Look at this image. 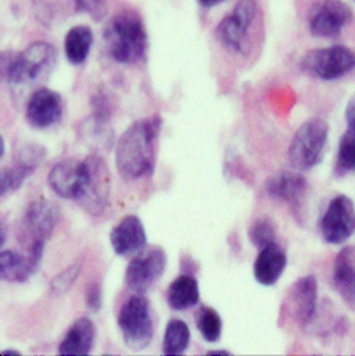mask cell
Instances as JSON below:
<instances>
[{
	"label": "cell",
	"mask_w": 355,
	"mask_h": 356,
	"mask_svg": "<svg viewBox=\"0 0 355 356\" xmlns=\"http://www.w3.org/2000/svg\"><path fill=\"white\" fill-rule=\"evenodd\" d=\"M124 342L134 350L145 349L153 338V318L149 300L136 293L120 309L117 318Z\"/></svg>",
	"instance_id": "obj_5"
},
{
	"label": "cell",
	"mask_w": 355,
	"mask_h": 356,
	"mask_svg": "<svg viewBox=\"0 0 355 356\" xmlns=\"http://www.w3.org/2000/svg\"><path fill=\"white\" fill-rule=\"evenodd\" d=\"M265 191L271 198L285 202L297 211L302 208L306 200L309 184L303 175L283 171L269 178L267 183H265Z\"/></svg>",
	"instance_id": "obj_17"
},
{
	"label": "cell",
	"mask_w": 355,
	"mask_h": 356,
	"mask_svg": "<svg viewBox=\"0 0 355 356\" xmlns=\"http://www.w3.org/2000/svg\"><path fill=\"white\" fill-rule=\"evenodd\" d=\"M163 120L160 115L134 122L121 135L116 149V165L125 181L153 174Z\"/></svg>",
	"instance_id": "obj_1"
},
{
	"label": "cell",
	"mask_w": 355,
	"mask_h": 356,
	"mask_svg": "<svg viewBox=\"0 0 355 356\" xmlns=\"http://www.w3.org/2000/svg\"><path fill=\"white\" fill-rule=\"evenodd\" d=\"M284 310L301 327L313 323L317 310V281L313 275L303 277L291 286Z\"/></svg>",
	"instance_id": "obj_14"
},
{
	"label": "cell",
	"mask_w": 355,
	"mask_h": 356,
	"mask_svg": "<svg viewBox=\"0 0 355 356\" xmlns=\"http://www.w3.org/2000/svg\"><path fill=\"white\" fill-rule=\"evenodd\" d=\"M73 3L79 12L87 13L97 22L107 13V0H73Z\"/></svg>",
	"instance_id": "obj_30"
},
{
	"label": "cell",
	"mask_w": 355,
	"mask_h": 356,
	"mask_svg": "<svg viewBox=\"0 0 355 356\" xmlns=\"http://www.w3.org/2000/svg\"><path fill=\"white\" fill-rule=\"evenodd\" d=\"M86 305L92 312H99L103 305V288L100 284L95 282L87 288Z\"/></svg>",
	"instance_id": "obj_31"
},
{
	"label": "cell",
	"mask_w": 355,
	"mask_h": 356,
	"mask_svg": "<svg viewBox=\"0 0 355 356\" xmlns=\"http://www.w3.org/2000/svg\"><path fill=\"white\" fill-rule=\"evenodd\" d=\"M63 115V100L59 93L42 87L29 99L26 107L27 122L37 129H48L61 122Z\"/></svg>",
	"instance_id": "obj_16"
},
{
	"label": "cell",
	"mask_w": 355,
	"mask_h": 356,
	"mask_svg": "<svg viewBox=\"0 0 355 356\" xmlns=\"http://www.w3.org/2000/svg\"><path fill=\"white\" fill-rule=\"evenodd\" d=\"M287 252L277 243L260 250L254 261V278L262 286H273L278 282L287 268Z\"/></svg>",
	"instance_id": "obj_19"
},
{
	"label": "cell",
	"mask_w": 355,
	"mask_h": 356,
	"mask_svg": "<svg viewBox=\"0 0 355 356\" xmlns=\"http://www.w3.org/2000/svg\"><path fill=\"white\" fill-rule=\"evenodd\" d=\"M45 243H36L26 255L13 250H2L0 254V278L3 282H27L40 268Z\"/></svg>",
	"instance_id": "obj_15"
},
{
	"label": "cell",
	"mask_w": 355,
	"mask_h": 356,
	"mask_svg": "<svg viewBox=\"0 0 355 356\" xmlns=\"http://www.w3.org/2000/svg\"><path fill=\"white\" fill-rule=\"evenodd\" d=\"M191 339L189 325L180 318H171L163 337V353L164 355H182L189 348Z\"/></svg>",
	"instance_id": "obj_25"
},
{
	"label": "cell",
	"mask_w": 355,
	"mask_h": 356,
	"mask_svg": "<svg viewBox=\"0 0 355 356\" xmlns=\"http://www.w3.org/2000/svg\"><path fill=\"white\" fill-rule=\"evenodd\" d=\"M167 255L163 248L143 250L128 264L125 284L135 293H146L164 274Z\"/></svg>",
	"instance_id": "obj_7"
},
{
	"label": "cell",
	"mask_w": 355,
	"mask_h": 356,
	"mask_svg": "<svg viewBox=\"0 0 355 356\" xmlns=\"http://www.w3.org/2000/svg\"><path fill=\"white\" fill-rule=\"evenodd\" d=\"M87 172L86 159L80 161L74 159L62 160L51 168L48 184L58 197L80 202L86 191Z\"/></svg>",
	"instance_id": "obj_12"
},
{
	"label": "cell",
	"mask_w": 355,
	"mask_h": 356,
	"mask_svg": "<svg viewBox=\"0 0 355 356\" xmlns=\"http://www.w3.org/2000/svg\"><path fill=\"white\" fill-rule=\"evenodd\" d=\"M222 2H225V0H198V3L201 6H204V8H207V9L214 8V6H216V5L222 3Z\"/></svg>",
	"instance_id": "obj_32"
},
{
	"label": "cell",
	"mask_w": 355,
	"mask_h": 356,
	"mask_svg": "<svg viewBox=\"0 0 355 356\" xmlns=\"http://www.w3.org/2000/svg\"><path fill=\"white\" fill-rule=\"evenodd\" d=\"M37 168V165L23 160H17V164L3 168L2 174H0V195L8 197L9 194L20 190Z\"/></svg>",
	"instance_id": "obj_26"
},
{
	"label": "cell",
	"mask_w": 355,
	"mask_h": 356,
	"mask_svg": "<svg viewBox=\"0 0 355 356\" xmlns=\"http://www.w3.org/2000/svg\"><path fill=\"white\" fill-rule=\"evenodd\" d=\"M207 355H230V352L228 350H211V352H207Z\"/></svg>",
	"instance_id": "obj_33"
},
{
	"label": "cell",
	"mask_w": 355,
	"mask_h": 356,
	"mask_svg": "<svg viewBox=\"0 0 355 356\" xmlns=\"http://www.w3.org/2000/svg\"><path fill=\"white\" fill-rule=\"evenodd\" d=\"M0 142H2V150H0V156L3 157V154H5V146H3V143H5V139L2 138V139H0Z\"/></svg>",
	"instance_id": "obj_35"
},
{
	"label": "cell",
	"mask_w": 355,
	"mask_h": 356,
	"mask_svg": "<svg viewBox=\"0 0 355 356\" xmlns=\"http://www.w3.org/2000/svg\"><path fill=\"white\" fill-rule=\"evenodd\" d=\"M355 67V52L344 45L312 49L301 60V69L320 80H336Z\"/></svg>",
	"instance_id": "obj_6"
},
{
	"label": "cell",
	"mask_w": 355,
	"mask_h": 356,
	"mask_svg": "<svg viewBox=\"0 0 355 356\" xmlns=\"http://www.w3.org/2000/svg\"><path fill=\"white\" fill-rule=\"evenodd\" d=\"M347 129L341 136L336 159V172L340 175L355 172V97L345 110Z\"/></svg>",
	"instance_id": "obj_22"
},
{
	"label": "cell",
	"mask_w": 355,
	"mask_h": 356,
	"mask_svg": "<svg viewBox=\"0 0 355 356\" xmlns=\"http://www.w3.org/2000/svg\"><path fill=\"white\" fill-rule=\"evenodd\" d=\"M197 328L207 342H216L222 334V318L210 306H203L197 313Z\"/></svg>",
	"instance_id": "obj_27"
},
{
	"label": "cell",
	"mask_w": 355,
	"mask_h": 356,
	"mask_svg": "<svg viewBox=\"0 0 355 356\" xmlns=\"http://www.w3.org/2000/svg\"><path fill=\"white\" fill-rule=\"evenodd\" d=\"M109 55L121 65H135L148 54V33L141 16L134 10L120 12L104 33Z\"/></svg>",
	"instance_id": "obj_2"
},
{
	"label": "cell",
	"mask_w": 355,
	"mask_h": 356,
	"mask_svg": "<svg viewBox=\"0 0 355 356\" xmlns=\"http://www.w3.org/2000/svg\"><path fill=\"white\" fill-rule=\"evenodd\" d=\"M250 241L257 247L262 248L271 243H276V226L270 219H260L257 220L248 230Z\"/></svg>",
	"instance_id": "obj_29"
},
{
	"label": "cell",
	"mask_w": 355,
	"mask_h": 356,
	"mask_svg": "<svg viewBox=\"0 0 355 356\" xmlns=\"http://www.w3.org/2000/svg\"><path fill=\"white\" fill-rule=\"evenodd\" d=\"M87 161V181L86 191L80 200L81 207L92 216H99L107 208L110 194V175L104 160L99 154L86 157Z\"/></svg>",
	"instance_id": "obj_13"
},
{
	"label": "cell",
	"mask_w": 355,
	"mask_h": 356,
	"mask_svg": "<svg viewBox=\"0 0 355 356\" xmlns=\"http://www.w3.org/2000/svg\"><path fill=\"white\" fill-rule=\"evenodd\" d=\"M257 16L255 0H239L216 27L218 41L235 52H244L248 30Z\"/></svg>",
	"instance_id": "obj_9"
},
{
	"label": "cell",
	"mask_w": 355,
	"mask_h": 356,
	"mask_svg": "<svg viewBox=\"0 0 355 356\" xmlns=\"http://www.w3.org/2000/svg\"><path fill=\"white\" fill-rule=\"evenodd\" d=\"M2 355L5 356V355H20V352H17V350H15V349H3L2 350Z\"/></svg>",
	"instance_id": "obj_34"
},
{
	"label": "cell",
	"mask_w": 355,
	"mask_h": 356,
	"mask_svg": "<svg viewBox=\"0 0 355 356\" xmlns=\"http://www.w3.org/2000/svg\"><path fill=\"white\" fill-rule=\"evenodd\" d=\"M95 338L96 327L93 321L88 317H80L68 328L58 346V353L72 356L88 355L93 349Z\"/></svg>",
	"instance_id": "obj_21"
},
{
	"label": "cell",
	"mask_w": 355,
	"mask_h": 356,
	"mask_svg": "<svg viewBox=\"0 0 355 356\" xmlns=\"http://www.w3.org/2000/svg\"><path fill=\"white\" fill-rule=\"evenodd\" d=\"M93 45V33L87 26L72 27L65 37V55L72 65H81Z\"/></svg>",
	"instance_id": "obj_24"
},
{
	"label": "cell",
	"mask_w": 355,
	"mask_h": 356,
	"mask_svg": "<svg viewBox=\"0 0 355 356\" xmlns=\"http://www.w3.org/2000/svg\"><path fill=\"white\" fill-rule=\"evenodd\" d=\"M333 284L344 303L355 312V247H345L337 254Z\"/></svg>",
	"instance_id": "obj_20"
},
{
	"label": "cell",
	"mask_w": 355,
	"mask_h": 356,
	"mask_svg": "<svg viewBox=\"0 0 355 356\" xmlns=\"http://www.w3.org/2000/svg\"><path fill=\"white\" fill-rule=\"evenodd\" d=\"M323 240L342 244L355 233V207L347 195L334 197L320 219Z\"/></svg>",
	"instance_id": "obj_10"
},
{
	"label": "cell",
	"mask_w": 355,
	"mask_h": 356,
	"mask_svg": "<svg viewBox=\"0 0 355 356\" xmlns=\"http://www.w3.org/2000/svg\"><path fill=\"white\" fill-rule=\"evenodd\" d=\"M110 243L120 257L136 255L146 247V232L142 220L135 215L124 216L111 230Z\"/></svg>",
	"instance_id": "obj_18"
},
{
	"label": "cell",
	"mask_w": 355,
	"mask_h": 356,
	"mask_svg": "<svg viewBox=\"0 0 355 356\" xmlns=\"http://www.w3.org/2000/svg\"><path fill=\"white\" fill-rule=\"evenodd\" d=\"M83 268V261L79 259L76 262H73L72 265H69L68 268H65L62 273H59L58 275H55L52 278V281L49 282V293L54 298L62 296L65 295L76 282V280L79 278L80 273Z\"/></svg>",
	"instance_id": "obj_28"
},
{
	"label": "cell",
	"mask_w": 355,
	"mask_h": 356,
	"mask_svg": "<svg viewBox=\"0 0 355 356\" xmlns=\"http://www.w3.org/2000/svg\"><path fill=\"white\" fill-rule=\"evenodd\" d=\"M329 139V125L326 121L315 118L305 122L295 134L288 159L298 171H308L316 167L324 154Z\"/></svg>",
	"instance_id": "obj_4"
},
{
	"label": "cell",
	"mask_w": 355,
	"mask_h": 356,
	"mask_svg": "<svg viewBox=\"0 0 355 356\" xmlns=\"http://www.w3.org/2000/svg\"><path fill=\"white\" fill-rule=\"evenodd\" d=\"M200 302V288L194 277L183 274L175 278L167 291V303L175 312L189 310Z\"/></svg>",
	"instance_id": "obj_23"
},
{
	"label": "cell",
	"mask_w": 355,
	"mask_h": 356,
	"mask_svg": "<svg viewBox=\"0 0 355 356\" xmlns=\"http://www.w3.org/2000/svg\"><path fill=\"white\" fill-rule=\"evenodd\" d=\"M352 22L351 8L342 0H322L309 15V31L319 38H336Z\"/></svg>",
	"instance_id": "obj_11"
},
{
	"label": "cell",
	"mask_w": 355,
	"mask_h": 356,
	"mask_svg": "<svg viewBox=\"0 0 355 356\" xmlns=\"http://www.w3.org/2000/svg\"><path fill=\"white\" fill-rule=\"evenodd\" d=\"M59 219V209L49 201L29 205L20 227V244L29 251L36 243H48Z\"/></svg>",
	"instance_id": "obj_8"
},
{
	"label": "cell",
	"mask_w": 355,
	"mask_h": 356,
	"mask_svg": "<svg viewBox=\"0 0 355 356\" xmlns=\"http://www.w3.org/2000/svg\"><path fill=\"white\" fill-rule=\"evenodd\" d=\"M56 48L37 41L22 52L2 54V80L10 84H27L45 79L55 67Z\"/></svg>",
	"instance_id": "obj_3"
}]
</instances>
